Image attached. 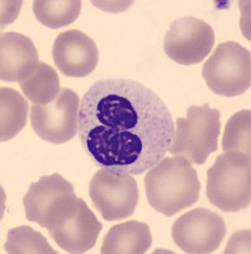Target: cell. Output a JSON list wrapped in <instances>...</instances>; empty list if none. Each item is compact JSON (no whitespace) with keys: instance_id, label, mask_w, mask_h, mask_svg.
<instances>
[{"instance_id":"cell-1","label":"cell","mask_w":251,"mask_h":254,"mask_svg":"<svg viewBox=\"0 0 251 254\" xmlns=\"http://www.w3.org/2000/svg\"><path fill=\"white\" fill-rule=\"evenodd\" d=\"M174 125L166 104L152 89L132 79L97 81L79 107L78 135L99 168L140 176L165 158Z\"/></svg>"},{"instance_id":"cell-2","label":"cell","mask_w":251,"mask_h":254,"mask_svg":"<svg viewBox=\"0 0 251 254\" xmlns=\"http://www.w3.org/2000/svg\"><path fill=\"white\" fill-rule=\"evenodd\" d=\"M151 207L165 216H174L200 199L201 182L191 162L183 156L164 158L145 178Z\"/></svg>"},{"instance_id":"cell-3","label":"cell","mask_w":251,"mask_h":254,"mask_svg":"<svg viewBox=\"0 0 251 254\" xmlns=\"http://www.w3.org/2000/svg\"><path fill=\"white\" fill-rule=\"evenodd\" d=\"M207 197L214 207L225 212H237L251 202L250 155L226 151L217 156L208 169Z\"/></svg>"},{"instance_id":"cell-4","label":"cell","mask_w":251,"mask_h":254,"mask_svg":"<svg viewBox=\"0 0 251 254\" xmlns=\"http://www.w3.org/2000/svg\"><path fill=\"white\" fill-rule=\"evenodd\" d=\"M221 116L209 104L192 106L185 119L176 120V130L169 153L183 156L192 164L202 165L218 149Z\"/></svg>"},{"instance_id":"cell-5","label":"cell","mask_w":251,"mask_h":254,"mask_svg":"<svg viewBox=\"0 0 251 254\" xmlns=\"http://www.w3.org/2000/svg\"><path fill=\"white\" fill-rule=\"evenodd\" d=\"M78 198L74 186L60 174L41 177L38 182L29 186L23 198L26 216L29 221L51 230L74 214Z\"/></svg>"},{"instance_id":"cell-6","label":"cell","mask_w":251,"mask_h":254,"mask_svg":"<svg viewBox=\"0 0 251 254\" xmlns=\"http://www.w3.org/2000/svg\"><path fill=\"white\" fill-rule=\"evenodd\" d=\"M207 87L214 94L236 97L250 88V51L237 42L219 44L202 69Z\"/></svg>"},{"instance_id":"cell-7","label":"cell","mask_w":251,"mask_h":254,"mask_svg":"<svg viewBox=\"0 0 251 254\" xmlns=\"http://www.w3.org/2000/svg\"><path fill=\"white\" fill-rule=\"evenodd\" d=\"M89 196L103 219L116 221L132 216L139 203V186L132 176L101 168L90 181Z\"/></svg>"},{"instance_id":"cell-8","label":"cell","mask_w":251,"mask_h":254,"mask_svg":"<svg viewBox=\"0 0 251 254\" xmlns=\"http://www.w3.org/2000/svg\"><path fill=\"white\" fill-rule=\"evenodd\" d=\"M80 101L79 95L69 88H61L51 103L33 104L31 125L38 137L51 144H65L78 132Z\"/></svg>"},{"instance_id":"cell-9","label":"cell","mask_w":251,"mask_h":254,"mask_svg":"<svg viewBox=\"0 0 251 254\" xmlns=\"http://www.w3.org/2000/svg\"><path fill=\"white\" fill-rule=\"evenodd\" d=\"M171 235L184 253H213L225 239L226 224L213 211L194 208L176 219Z\"/></svg>"},{"instance_id":"cell-10","label":"cell","mask_w":251,"mask_h":254,"mask_svg":"<svg viewBox=\"0 0 251 254\" xmlns=\"http://www.w3.org/2000/svg\"><path fill=\"white\" fill-rule=\"evenodd\" d=\"M214 45V32L202 19L183 17L174 20L164 38V51L180 65H194L204 60Z\"/></svg>"},{"instance_id":"cell-11","label":"cell","mask_w":251,"mask_h":254,"mask_svg":"<svg viewBox=\"0 0 251 254\" xmlns=\"http://www.w3.org/2000/svg\"><path fill=\"white\" fill-rule=\"evenodd\" d=\"M52 58L61 74L85 78L98 66L99 51L94 40L79 29L62 32L52 46Z\"/></svg>"},{"instance_id":"cell-12","label":"cell","mask_w":251,"mask_h":254,"mask_svg":"<svg viewBox=\"0 0 251 254\" xmlns=\"http://www.w3.org/2000/svg\"><path fill=\"white\" fill-rule=\"evenodd\" d=\"M103 229V224L97 219L92 210L78 198L74 214L65 220L60 226L49 230L50 237L67 253H85L96 246L99 233Z\"/></svg>"},{"instance_id":"cell-13","label":"cell","mask_w":251,"mask_h":254,"mask_svg":"<svg viewBox=\"0 0 251 254\" xmlns=\"http://www.w3.org/2000/svg\"><path fill=\"white\" fill-rule=\"evenodd\" d=\"M35 44L27 36L6 32L0 37V79L13 83L26 80L40 66Z\"/></svg>"},{"instance_id":"cell-14","label":"cell","mask_w":251,"mask_h":254,"mask_svg":"<svg viewBox=\"0 0 251 254\" xmlns=\"http://www.w3.org/2000/svg\"><path fill=\"white\" fill-rule=\"evenodd\" d=\"M152 237L148 224L131 220L109 229L104 237L100 253L144 254L150 249Z\"/></svg>"},{"instance_id":"cell-15","label":"cell","mask_w":251,"mask_h":254,"mask_svg":"<svg viewBox=\"0 0 251 254\" xmlns=\"http://www.w3.org/2000/svg\"><path fill=\"white\" fill-rule=\"evenodd\" d=\"M0 140L9 141L23 130L28 117V102L17 90L10 88L0 89Z\"/></svg>"},{"instance_id":"cell-16","label":"cell","mask_w":251,"mask_h":254,"mask_svg":"<svg viewBox=\"0 0 251 254\" xmlns=\"http://www.w3.org/2000/svg\"><path fill=\"white\" fill-rule=\"evenodd\" d=\"M20 89L33 104H49L60 93V79L57 72L49 64L41 63L32 75L19 83Z\"/></svg>"},{"instance_id":"cell-17","label":"cell","mask_w":251,"mask_h":254,"mask_svg":"<svg viewBox=\"0 0 251 254\" xmlns=\"http://www.w3.org/2000/svg\"><path fill=\"white\" fill-rule=\"evenodd\" d=\"M33 12L40 23L52 29L70 26L79 18L81 1L79 0H37L33 3Z\"/></svg>"},{"instance_id":"cell-18","label":"cell","mask_w":251,"mask_h":254,"mask_svg":"<svg viewBox=\"0 0 251 254\" xmlns=\"http://www.w3.org/2000/svg\"><path fill=\"white\" fill-rule=\"evenodd\" d=\"M9 254H56L46 238L40 231L33 230L29 226H19L10 229L6 234L4 246Z\"/></svg>"},{"instance_id":"cell-19","label":"cell","mask_w":251,"mask_h":254,"mask_svg":"<svg viewBox=\"0 0 251 254\" xmlns=\"http://www.w3.org/2000/svg\"><path fill=\"white\" fill-rule=\"evenodd\" d=\"M251 112L240 111L235 113L226 124L222 139L223 151H241L250 155L251 144Z\"/></svg>"}]
</instances>
